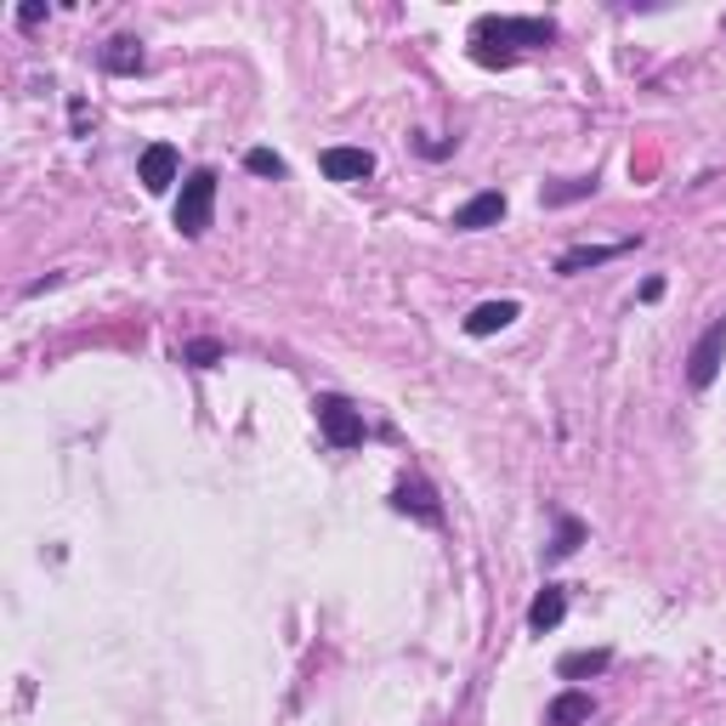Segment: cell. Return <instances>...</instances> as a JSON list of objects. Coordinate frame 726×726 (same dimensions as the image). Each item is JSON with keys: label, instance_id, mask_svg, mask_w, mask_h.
<instances>
[{"label": "cell", "instance_id": "cell-16", "mask_svg": "<svg viewBox=\"0 0 726 726\" xmlns=\"http://www.w3.org/2000/svg\"><path fill=\"white\" fill-rule=\"evenodd\" d=\"M590 193H597V177H574V182L545 188L540 200H545V205H574V200H590Z\"/></svg>", "mask_w": 726, "mask_h": 726}, {"label": "cell", "instance_id": "cell-20", "mask_svg": "<svg viewBox=\"0 0 726 726\" xmlns=\"http://www.w3.org/2000/svg\"><path fill=\"white\" fill-rule=\"evenodd\" d=\"M63 284V273H46V279H35V284H29L23 295H29V302H35V295H46V290H57Z\"/></svg>", "mask_w": 726, "mask_h": 726}, {"label": "cell", "instance_id": "cell-19", "mask_svg": "<svg viewBox=\"0 0 726 726\" xmlns=\"http://www.w3.org/2000/svg\"><path fill=\"white\" fill-rule=\"evenodd\" d=\"M18 23H23V29H35V23H46V7H41V0H29V7H18Z\"/></svg>", "mask_w": 726, "mask_h": 726}, {"label": "cell", "instance_id": "cell-6", "mask_svg": "<svg viewBox=\"0 0 726 726\" xmlns=\"http://www.w3.org/2000/svg\"><path fill=\"white\" fill-rule=\"evenodd\" d=\"M318 171L329 182H370L375 177V154L370 148H324L318 154Z\"/></svg>", "mask_w": 726, "mask_h": 726}, {"label": "cell", "instance_id": "cell-10", "mask_svg": "<svg viewBox=\"0 0 726 726\" xmlns=\"http://www.w3.org/2000/svg\"><path fill=\"white\" fill-rule=\"evenodd\" d=\"M608 665H613L608 647H579V653H563V658H556V676H563V681H590V676H602Z\"/></svg>", "mask_w": 726, "mask_h": 726}, {"label": "cell", "instance_id": "cell-15", "mask_svg": "<svg viewBox=\"0 0 726 726\" xmlns=\"http://www.w3.org/2000/svg\"><path fill=\"white\" fill-rule=\"evenodd\" d=\"M579 545H585V522L579 517H556V540L545 545V556H551V563H568Z\"/></svg>", "mask_w": 726, "mask_h": 726}, {"label": "cell", "instance_id": "cell-9", "mask_svg": "<svg viewBox=\"0 0 726 726\" xmlns=\"http://www.w3.org/2000/svg\"><path fill=\"white\" fill-rule=\"evenodd\" d=\"M624 250H636V245H631V239H624V245H574V250L556 256V273H563V279H579V273H590V268H608V261H619Z\"/></svg>", "mask_w": 726, "mask_h": 726}, {"label": "cell", "instance_id": "cell-11", "mask_svg": "<svg viewBox=\"0 0 726 726\" xmlns=\"http://www.w3.org/2000/svg\"><path fill=\"white\" fill-rule=\"evenodd\" d=\"M563 613H568L563 585H545L540 597H534V608H528V631H534V636H545V631H556V624H563Z\"/></svg>", "mask_w": 726, "mask_h": 726}, {"label": "cell", "instance_id": "cell-13", "mask_svg": "<svg viewBox=\"0 0 726 726\" xmlns=\"http://www.w3.org/2000/svg\"><path fill=\"white\" fill-rule=\"evenodd\" d=\"M517 313H522L517 302H483V307H472V318H466V336H477V341H483V336H500V329H506Z\"/></svg>", "mask_w": 726, "mask_h": 726}, {"label": "cell", "instance_id": "cell-1", "mask_svg": "<svg viewBox=\"0 0 726 726\" xmlns=\"http://www.w3.org/2000/svg\"><path fill=\"white\" fill-rule=\"evenodd\" d=\"M556 41V23L551 18H477L472 23V57L483 69H506L517 57L511 46H551Z\"/></svg>", "mask_w": 726, "mask_h": 726}, {"label": "cell", "instance_id": "cell-4", "mask_svg": "<svg viewBox=\"0 0 726 726\" xmlns=\"http://www.w3.org/2000/svg\"><path fill=\"white\" fill-rule=\"evenodd\" d=\"M313 415H318V432H324L329 449H358L363 443V415L347 398H336V392H324L313 404Z\"/></svg>", "mask_w": 726, "mask_h": 726}, {"label": "cell", "instance_id": "cell-2", "mask_svg": "<svg viewBox=\"0 0 726 726\" xmlns=\"http://www.w3.org/2000/svg\"><path fill=\"white\" fill-rule=\"evenodd\" d=\"M216 171H193L182 182V200H177V234L182 239H205V227L216 216Z\"/></svg>", "mask_w": 726, "mask_h": 726}, {"label": "cell", "instance_id": "cell-18", "mask_svg": "<svg viewBox=\"0 0 726 726\" xmlns=\"http://www.w3.org/2000/svg\"><path fill=\"white\" fill-rule=\"evenodd\" d=\"M245 171H250V177H273V182H279V177H284V159H279L273 148H250V154H245Z\"/></svg>", "mask_w": 726, "mask_h": 726}, {"label": "cell", "instance_id": "cell-8", "mask_svg": "<svg viewBox=\"0 0 726 726\" xmlns=\"http://www.w3.org/2000/svg\"><path fill=\"white\" fill-rule=\"evenodd\" d=\"M177 171H182V159H177V148H171V143H148V148H143L137 182H143L148 193H165V188L177 182Z\"/></svg>", "mask_w": 726, "mask_h": 726}, {"label": "cell", "instance_id": "cell-14", "mask_svg": "<svg viewBox=\"0 0 726 726\" xmlns=\"http://www.w3.org/2000/svg\"><path fill=\"white\" fill-rule=\"evenodd\" d=\"M103 69H109V75H143V46L131 41V35L109 41V46H103Z\"/></svg>", "mask_w": 726, "mask_h": 726}, {"label": "cell", "instance_id": "cell-5", "mask_svg": "<svg viewBox=\"0 0 726 726\" xmlns=\"http://www.w3.org/2000/svg\"><path fill=\"white\" fill-rule=\"evenodd\" d=\"M392 511H404V517H415V522H426V528L443 522V506H438L432 483H420V477H404L398 488H392Z\"/></svg>", "mask_w": 726, "mask_h": 726}, {"label": "cell", "instance_id": "cell-3", "mask_svg": "<svg viewBox=\"0 0 726 726\" xmlns=\"http://www.w3.org/2000/svg\"><path fill=\"white\" fill-rule=\"evenodd\" d=\"M721 363H726V313L704 329L699 341H692V352H687V386L692 392H710L715 375H721Z\"/></svg>", "mask_w": 726, "mask_h": 726}, {"label": "cell", "instance_id": "cell-7", "mask_svg": "<svg viewBox=\"0 0 726 726\" xmlns=\"http://www.w3.org/2000/svg\"><path fill=\"white\" fill-rule=\"evenodd\" d=\"M500 222H506V193H500V188L472 193V200L454 211V227H460V234H483V227H500Z\"/></svg>", "mask_w": 726, "mask_h": 726}, {"label": "cell", "instance_id": "cell-21", "mask_svg": "<svg viewBox=\"0 0 726 726\" xmlns=\"http://www.w3.org/2000/svg\"><path fill=\"white\" fill-rule=\"evenodd\" d=\"M415 148H420V154H426V159H443V154H449V148H454V143H432V137H420V143H415Z\"/></svg>", "mask_w": 726, "mask_h": 726}, {"label": "cell", "instance_id": "cell-17", "mask_svg": "<svg viewBox=\"0 0 726 726\" xmlns=\"http://www.w3.org/2000/svg\"><path fill=\"white\" fill-rule=\"evenodd\" d=\"M222 358H227V347H222V341H211V336H205V341H188V347H182V363H193V370H216Z\"/></svg>", "mask_w": 726, "mask_h": 726}, {"label": "cell", "instance_id": "cell-12", "mask_svg": "<svg viewBox=\"0 0 726 726\" xmlns=\"http://www.w3.org/2000/svg\"><path fill=\"white\" fill-rule=\"evenodd\" d=\"M590 692H579V687H568V692H556L551 699V710H545V726H585L590 721Z\"/></svg>", "mask_w": 726, "mask_h": 726}]
</instances>
